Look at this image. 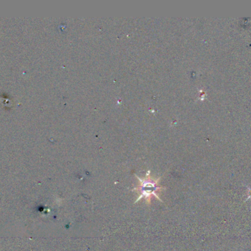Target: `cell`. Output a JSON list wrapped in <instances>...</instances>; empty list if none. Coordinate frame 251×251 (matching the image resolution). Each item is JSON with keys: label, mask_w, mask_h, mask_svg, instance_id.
<instances>
[{"label": "cell", "mask_w": 251, "mask_h": 251, "mask_svg": "<svg viewBox=\"0 0 251 251\" xmlns=\"http://www.w3.org/2000/svg\"><path fill=\"white\" fill-rule=\"evenodd\" d=\"M150 172V171H148L146 176L144 178H139L137 175H135L136 178L140 182V184L135 188L133 189L132 191L137 192V193H140V195L138 196L137 200L134 201V203H137V202L144 198L146 200L148 206H150L151 203L152 197H156L159 201L163 203L162 199L158 195L157 193L162 190H165L166 188L159 185L161 177L158 178H151Z\"/></svg>", "instance_id": "1"}]
</instances>
